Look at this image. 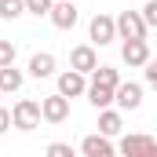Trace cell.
Instances as JSON below:
<instances>
[{
    "mask_svg": "<svg viewBox=\"0 0 157 157\" xmlns=\"http://www.w3.org/2000/svg\"><path fill=\"white\" fill-rule=\"evenodd\" d=\"M37 124H40V102H33V99H18L15 110H11V128H18V132H33Z\"/></svg>",
    "mask_w": 157,
    "mask_h": 157,
    "instance_id": "1",
    "label": "cell"
},
{
    "mask_svg": "<svg viewBox=\"0 0 157 157\" xmlns=\"http://www.w3.org/2000/svg\"><path fill=\"white\" fill-rule=\"evenodd\" d=\"M113 29H117L121 40H135V37H146L150 33V26L143 22L139 11H121L117 18H113Z\"/></svg>",
    "mask_w": 157,
    "mask_h": 157,
    "instance_id": "2",
    "label": "cell"
},
{
    "mask_svg": "<svg viewBox=\"0 0 157 157\" xmlns=\"http://www.w3.org/2000/svg\"><path fill=\"white\" fill-rule=\"evenodd\" d=\"M48 18H51V26L55 29H73L80 18L77 4L73 0H51V7H48Z\"/></svg>",
    "mask_w": 157,
    "mask_h": 157,
    "instance_id": "3",
    "label": "cell"
},
{
    "mask_svg": "<svg viewBox=\"0 0 157 157\" xmlns=\"http://www.w3.org/2000/svg\"><path fill=\"white\" fill-rule=\"evenodd\" d=\"M70 117V99L66 95H44L40 99V121H48V124H62V121Z\"/></svg>",
    "mask_w": 157,
    "mask_h": 157,
    "instance_id": "4",
    "label": "cell"
},
{
    "mask_svg": "<svg viewBox=\"0 0 157 157\" xmlns=\"http://www.w3.org/2000/svg\"><path fill=\"white\" fill-rule=\"evenodd\" d=\"M113 150H121L124 157H154L157 154V139L154 135H124L121 146H113Z\"/></svg>",
    "mask_w": 157,
    "mask_h": 157,
    "instance_id": "5",
    "label": "cell"
},
{
    "mask_svg": "<svg viewBox=\"0 0 157 157\" xmlns=\"http://www.w3.org/2000/svg\"><path fill=\"white\" fill-rule=\"evenodd\" d=\"M88 37H91V44H99V48L113 44V40H117V29H113V18L99 11V15H95V18L88 22Z\"/></svg>",
    "mask_w": 157,
    "mask_h": 157,
    "instance_id": "6",
    "label": "cell"
},
{
    "mask_svg": "<svg viewBox=\"0 0 157 157\" xmlns=\"http://www.w3.org/2000/svg\"><path fill=\"white\" fill-rule=\"evenodd\" d=\"M113 102H117V110H139L143 106V84H135V80H117V88H113Z\"/></svg>",
    "mask_w": 157,
    "mask_h": 157,
    "instance_id": "7",
    "label": "cell"
},
{
    "mask_svg": "<svg viewBox=\"0 0 157 157\" xmlns=\"http://www.w3.org/2000/svg\"><path fill=\"white\" fill-rule=\"evenodd\" d=\"M95 66H99V55H95V48H91V44H77V48L70 51V70H77V73L88 77Z\"/></svg>",
    "mask_w": 157,
    "mask_h": 157,
    "instance_id": "8",
    "label": "cell"
},
{
    "mask_svg": "<svg viewBox=\"0 0 157 157\" xmlns=\"http://www.w3.org/2000/svg\"><path fill=\"white\" fill-rule=\"evenodd\" d=\"M121 59H124L128 66H143V62L150 59V40H146V37L124 40V48H121Z\"/></svg>",
    "mask_w": 157,
    "mask_h": 157,
    "instance_id": "9",
    "label": "cell"
},
{
    "mask_svg": "<svg viewBox=\"0 0 157 157\" xmlns=\"http://www.w3.org/2000/svg\"><path fill=\"white\" fill-rule=\"evenodd\" d=\"M80 154L84 157H113V143H110V135H84L80 139Z\"/></svg>",
    "mask_w": 157,
    "mask_h": 157,
    "instance_id": "10",
    "label": "cell"
},
{
    "mask_svg": "<svg viewBox=\"0 0 157 157\" xmlns=\"http://www.w3.org/2000/svg\"><path fill=\"white\" fill-rule=\"evenodd\" d=\"M84 88H88L84 73H77V70H66V73H59V95H66V99H77V95H84Z\"/></svg>",
    "mask_w": 157,
    "mask_h": 157,
    "instance_id": "11",
    "label": "cell"
},
{
    "mask_svg": "<svg viewBox=\"0 0 157 157\" xmlns=\"http://www.w3.org/2000/svg\"><path fill=\"white\" fill-rule=\"evenodd\" d=\"M22 84H26V77H22V70H15V62L0 66V95H15V91H22Z\"/></svg>",
    "mask_w": 157,
    "mask_h": 157,
    "instance_id": "12",
    "label": "cell"
},
{
    "mask_svg": "<svg viewBox=\"0 0 157 157\" xmlns=\"http://www.w3.org/2000/svg\"><path fill=\"white\" fill-rule=\"evenodd\" d=\"M121 128H124V117H121V110H110V106H102L99 110V132L102 135H121Z\"/></svg>",
    "mask_w": 157,
    "mask_h": 157,
    "instance_id": "13",
    "label": "cell"
},
{
    "mask_svg": "<svg viewBox=\"0 0 157 157\" xmlns=\"http://www.w3.org/2000/svg\"><path fill=\"white\" fill-rule=\"evenodd\" d=\"M51 73H55V55H51V51H37V55L29 59V77L44 80V77H51Z\"/></svg>",
    "mask_w": 157,
    "mask_h": 157,
    "instance_id": "14",
    "label": "cell"
},
{
    "mask_svg": "<svg viewBox=\"0 0 157 157\" xmlns=\"http://www.w3.org/2000/svg\"><path fill=\"white\" fill-rule=\"evenodd\" d=\"M84 95H88V102H91L95 110H102V106H113V88H102V84H88V88H84Z\"/></svg>",
    "mask_w": 157,
    "mask_h": 157,
    "instance_id": "15",
    "label": "cell"
},
{
    "mask_svg": "<svg viewBox=\"0 0 157 157\" xmlns=\"http://www.w3.org/2000/svg\"><path fill=\"white\" fill-rule=\"evenodd\" d=\"M121 73L113 70V66H95L91 70V84H102V88H117Z\"/></svg>",
    "mask_w": 157,
    "mask_h": 157,
    "instance_id": "16",
    "label": "cell"
},
{
    "mask_svg": "<svg viewBox=\"0 0 157 157\" xmlns=\"http://www.w3.org/2000/svg\"><path fill=\"white\" fill-rule=\"evenodd\" d=\"M22 15H26V4H22V0H0V18L15 22V18H22Z\"/></svg>",
    "mask_w": 157,
    "mask_h": 157,
    "instance_id": "17",
    "label": "cell"
},
{
    "mask_svg": "<svg viewBox=\"0 0 157 157\" xmlns=\"http://www.w3.org/2000/svg\"><path fill=\"white\" fill-rule=\"evenodd\" d=\"M139 15H143V22H146V26H150V29H154V26H157V0H146V4H143V11H139Z\"/></svg>",
    "mask_w": 157,
    "mask_h": 157,
    "instance_id": "18",
    "label": "cell"
},
{
    "mask_svg": "<svg viewBox=\"0 0 157 157\" xmlns=\"http://www.w3.org/2000/svg\"><path fill=\"white\" fill-rule=\"evenodd\" d=\"M22 4H26V11H29V15H48V7H51V0H22Z\"/></svg>",
    "mask_w": 157,
    "mask_h": 157,
    "instance_id": "19",
    "label": "cell"
},
{
    "mask_svg": "<svg viewBox=\"0 0 157 157\" xmlns=\"http://www.w3.org/2000/svg\"><path fill=\"white\" fill-rule=\"evenodd\" d=\"M11 62H15V44L0 40V66H11Z\"/></svg>",
    "mask_w": 157,
    "mask_h": 157,
    "instance_id": "20",
    "label": "cell"
},
{
    "mask_svg": "<svg viewBox=\"0 0 157 157\" xmlns=\"http://www.w3.org/2000/svg\"><path fill=\"white\" fill-rule=\"evenodd\" d=\"M48 157H73V146L70 143H51L48 146Z\"/></svg>",
    "mask_w": 157,
    "mask_h": 157,
    "instance_id": "21",
    "label": "cell"
},
{
    "mask_svg": "<svg viewBox=\"0 0 157 157\" xmlns=\"http://www.w3.org/2000/svg\"><path fill=\"white\" fill-rule=\"evenodd\" d=\"M143 77H146V84H154V88H157V62H154V55L143 62Z\"/></svg>",
    "mask_w": 157,
    "mask_h": 157,
    "instance_id": "22",
    "label": "cell"
},
{
    "mask_svg": "<svg viewBox=\"0 0 157 157\" xmlns=\"http://www.w3.org/2000/svg\"><path fill=\"white\" fill-rule=\"evenodd\" d=\"M7 128H11V110H4V106H0V135H4Z\"/></svg>",
    "mask_w": 157,
    "mask_h": 157,
    "instance_id": "23",
    "label": "cell"
}]
</instances>
